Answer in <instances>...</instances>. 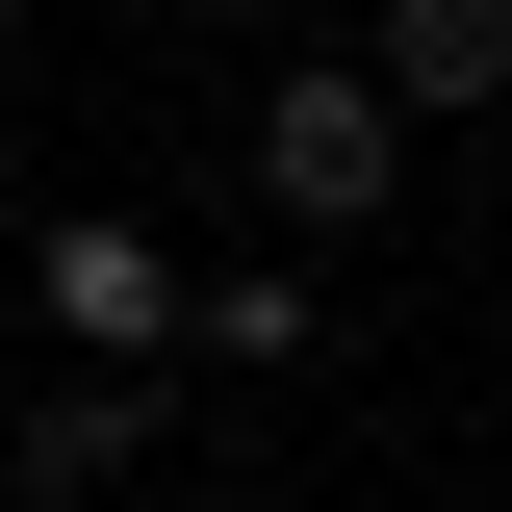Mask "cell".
<instances>
[{"label": "cell", "instance_id": "1", "mask_svg": "<svg viewBox=\"0 0 512 512\" xmlns=\"http://www.w3.org/2000/svg\"><path fill=\"white\" fill-rule=\"evenodd\" d=\"M256 205H282V231H384V205H410V128H384L359 52H308L282 103H256Z\"/></svg>", "mask_w": 512, "mask_h": 512}, {"label": "cell", "instance_id": "2", "mask_svg": "<svg viewBox=\"0 0 512 512\" xmlns=\"http://www.w3.org/2000/svg\"><path fill=\"white\" fill-rule=\"evenodd\" d=\"M26 282H52V333H77V359H128V384L180 359V256L128 231V205H77V231H52V256H26Z\"/></svg>", "mask_w": 512, "mask_h": 512}, {"label": "cell", "instance_id": "3", "mask_svg": "<svg viewBox=\"0 0 512 512\" xmlns=\"http://www.w3.org/2000/svg\"><path fill=\"white\" fill-rule=\"evenodd\" d=\"M128 461H154V384H128V359H77V384L0 410V487H26V512H103Z\"/></svg>", "mask_w": 512, "mask_h": 512}, {"label": "cell", "instance_id": "4", "mask_svg": "<svg viewBox=\"0 0 512 512\" xmlns=\"http://www.w3.org/2000/svg\"><path fill=\"white\" fill-rule=\"evenodd\" d=\"M384 128H461V103H512V0H384Z\"/></svg>", "mask_w": 512, "mask_h": 512}, {"label": "cell", "instance_id": "5", "mask_svg": "<svg viewBox=\"0 0 512 512\" xmlns=\"http://www.w3.org/2000/svg\"><path fill=\"white\" fill-rule=\"evenodd\" d=\"M180 333H205V359H308V282H282V256H231V282H180Z\"/></svg>", "mask_w": 512, "mask_h": 512}, {"label": "cell", "instance_id": "6", "mask_svg": "<svg viewBox=\"0 0 512 512\" xmlns=\"http://www.w3.org/2000/svg\"><path fill=\"white\" fill-rule=\"evenodd\" d=\"M0 26H52V0H0Z\"/></svg>", "mask_w": 512, "mask_h": 512}]
</instances>
